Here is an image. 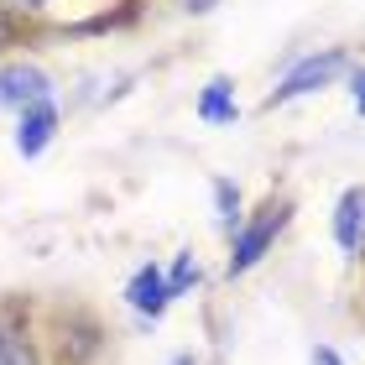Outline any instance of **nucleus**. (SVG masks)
Here are the masks:
<instances>
[{"instance_id":"obj_7","label":"nucleus","mask_w":365,"mask_h":365,"mask_svg":"<svg viewBox=\"0 0 365 365\" xmlns=\"http://www.w3.org/2000/svg\"><path fill=\"white\" fill-rule=\"evenodd\" d=\"M0 365H53L47 339L31 329V319H26L21 308L0 313Z\"/></svg>"},{"instance_id":"obj_16","label":"nucleus","mask_w":365,"mask_h":365,"mask_svg":"<svg viewBox=\"0 0 365 365\" xmlns=\"http://www.w3.org/2000/svg\"><path fill=\"white\" fill-rule=\"evenodd\" d=\"M360 303H365V297H360Z\"/></svg>"},{"instance_id":"obj_2","label":"nucleus","mask_w":365,"mask_h":365,"mask_svg":"<svg viewBox=\"0 0 365 365\" xmlns=\"http://www.w3.org/2000/svg\"><path fill=\"white\" fill-rule=\"evenodd\" d=\"M350 63H355L350 47H313V53L292 58V68L267 89V99H261V105H267V110H287V105H297V99H313V94L334 89V84H344Z\"/></svg>"},{"instance_id":"obj_1","label":"nucleus","mask_w":365,"mask_h":365,"mask_svg":"<svg viewBox=\"0 0 365 365\" xmlns=\"http://www.w3.org/2000/svg\"><path fill=\"white\" fill-rule=\"evenodd\" d=\"M287 225H292V198H287V193H272L261 209H251V214H245V225L235 230V235H230L225 277H230V282L251 277L261 261L277 251V240L287 235Z\"/></svg>"},{"instance_id":"obj_8","label":"nucleus","mask_w":365,"mask_h":365,"mask_svg":"<svg viewBox=\"0 0 365 365\" xmlns=\"http://www.w3.org/2000/svg\"><path fill=\"white\" fill-rule=\"evenodd\" d=\"M193 115L204 125H235L240 120V99H235V78L230 73H214L204 89H198V99H193Z\"/></svg>"},{"instance_id":"obj_14","label":"nucleus","mask_w":365,"mask_h":365,"mask_svg":"<svg viewBox=\"0 0 365 365\" xmlns=\"http://www.w3.org/2000/svg\"><path fill=\"white\" fill-rule=\"evenodd\" d=\"M182 11H188V16H209L214 0H182Z\"/></svg>"},{"instance_id":"obj_12","label":"nucleus","mask_w":365,"mask_h":365,"mask_svg":"<svg viewBox=\"0 0 365 365\" xmlns=\"http://www.w3.org/2000/svg\"><path fill=\"white\" fill-rule=\"evenodd\" d=\"M11 6L21 11V16H31V21L42 26V21H47V11H53V0H11Z\"/></svg>"},{"instance_id":"obj_11","label":"nucleus","mask_w":365,"mask_h":365,"mask_svg":"<svg viewBox=\"0 0 365 365\" xmlns=\"http://www.w3.org/2000/svg\"><path fill=\"white\" fill-rule=\"evenodd\" d=\"M344 89H350V110L365 120V63H350V73H344Z\"/></svg>"},{"instance_id":"obj_10","label":"nucleus","mask_w":365,"mask_h":365,"mask_svg":"<svg viewBox=\"0 0 365 365\" xmlns=\"http://www.w3.org/2000/svg\"><path fill=\"white\" fill-rule=\"evenodd\" d=\"M162 277H168V297L178 303V297H188L198 282H204V261H198L193 245H182V251L168 261V267H162Z\"/></svg>"},{"instance_id":"obj_4","label":"nucleus","mask_w":365,"mask_h":365,"mask_svg":"<svg viewBox=\"0 0 365 365\" xmlns=\"http://www.w3.org/2000/svg\"><path fill=\"white\" fill-rule=\"evenodd\" d=\"M120 303H125L130 313H136V324H141V329H152V324L168 319L173 297H168V277H162V261H141V267L125 277Z\"/></svg>"},{"instance_id":"obj_15","label":"nucleus","mask_w":365,"mask_h":365,"mask_svg":"<svg viewBox=\"0 0 365 365\" xmlns=\"http://www.w3.org/2000/svg\"><path fill=\"white\" fill-rule=\"evenodd\" d=\"M168 365H204V360H198V355H193V350H178V355H173V360H168Z\"/></svg>"},{"instance_id":"obj_13","label":"nucleus","mask_w":365,"mask_h":365,"mask_svg":"<svg viewBox=\"0 0 365 365\" xmlns=\"http://www.w3.org/2000/svg\"><path fill=\"white\" fill-rule=\"evenodd\" d=\"M308 365H344V355L334 350V344H313V350H308Z\"/></svg>"},{"instance_id":"obj_9","label":"nucleus","mask_w":365,"mask_h":365,"mask_svg":"<svg viewBox=\"0 0 365 365\" xmlns=\"http://www.w3.org/2000/svg\"><path fill=\"white\" fill-rule=\"evenodd\" d=\"M209 198H214V230L230 240L245 225V193H240V182L235 178H214L209 182Z\"/></svg>"},{"instance_id":"obj_6","label":"nucleus","mask_w":365,"mask_h":365,"mask_svg":"<svg viewBox=\"0 0 365 365\" xmlns=\"http://www.w3.org/2000/svg\"><path fill=\"white\" fill-rule=\"evenodd\" d=\"M329 235H334L344 261H365V182L339 188L334 214H329Z\"/></svg>"},{"instance_id":"obj_3","label":"nucleus","mask_w":365,"mask_h":365,"mask_svg":"<svg viewBox=\"0 0 365 365\" xmlns=\"http://www.w3.org/2000/svg\"><path fill=\"white\" fill-rule=\"evenodd\" d=\"M42 99H58V84H53V73L42 68L37 58H26V53H16L0 63V110L11 115H21L31 105H42Z\"/></svg>"},{"instance_id":"obj_5","label":"nucleus","mask_w":365,"mask_h":365,"mask_svg":"<svg viewBox=\"0 0 365 365\" xmlns=\"http://www.w3.org/2000/svg\"><path fill=\"white\" fill-rule=\"evenodd\" d=\"M58 130H63V105H58V99H42V105L21 110V115H16V125H11V146H16V157L37 162L47 146L58 141Z\"/></svg>"}]
</instances>
